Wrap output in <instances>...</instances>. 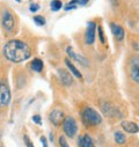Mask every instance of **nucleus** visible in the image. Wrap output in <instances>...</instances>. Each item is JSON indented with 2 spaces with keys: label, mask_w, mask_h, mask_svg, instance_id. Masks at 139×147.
Here are the masks:
<instances>
[{
  "label": "nucleus",
  "mask_w": 139,
  "mask_h": 147,
  "mask_svg": "<svg viewBox=\"0 0 139 147\" xmlns=\"http://www.w3.org/2000/svg\"><path fill=\"white\" fill-rule=\"evenodd\" d=\"M3 53L5 58L12 63H22L30 58L31 50L26 42L20 40H12L5 44Z\"/></svg>",
  "instance_id": "nucleus-1"
},
{
  "label": "nucleus",
  "mask_w": 139,
  "mask_h": 147,
  "mask_svg": "<svg viewBox=\"0 0 139 147\" xmlns=\"http://www.w3.org/2000/svg\"><path fill=\"white\" fill-rule=\"evenodd\" d=\"M81 118H82V122L85 123V125H87V126H97L102 123V116L94 108H90V107H87L82 110Z\"/></svg>",
  "instance_id": "nucleus-2"
},
{
  "label": "nucleus",
  "mask_w": 139,
  "mask_h": 147,
  "mask_svg": "<svg viewBox=\"0 0 139 147\" xmlns=\"http://www.w3.org/2000/svg\"><path fill=\"white\" fill-rule=\"evenodd\" d=\"M61 125H63V131L66 137L74 138V136L78 132V124L73 117H65Z\"/></svg>",
  "instance_id": "nucleus-3"
},
{
  "label": "nucleus",
  "mask_w": 139,
  "mask_h": 147,
  "mask_svg": "<svg viewBox=\"0 0 139 147\" xmlns=\"http://www.w3.org/2000/svg\"><path fill=\"white\" fill-rule=\"evenodd\" d=\"M11 98H12L11 89H9L7 82L3 80L0 82V108L7 107L11 103Z\"/></svg>",
  "instance_id": "nucleus-4"
},
{
  "label": "nucleus",
  "mask_w": 139,
  "mask_h": 147,
  "mask_svg": "<svg viewBox=\"0 0 139 147\" xmlns=\"http://www.w3.org/2000/svg\"><path fill=\"white\" fill-rule=\"evenodd\" d=\"M130 77L132 81L139 85V56H134L130 59Z\"/></svg>",
  "instance_id": "nucleus-5"
},
{
  "label": "nucleus",
  "mask_w": 139,
  "mask_h": 147,
  "mask_svg": "<svg viewBox=\"0 0 139 147\" xmlns=\"http://www.w3.org/2000/svg\"><path fill=\"white\" fill-rule=\"evenodd\" d=\"M1 24L4 27V29L8 32H12L14 27H15V20L14 16L12 15V13L9 11H5L3 13V18H1Z\"/></svg>",
  "instance_id": "nucleus-6"
},
{
  "label": "nucleus",
  "mask_w": 139,
  "mask_h": 147,
  "mask_svg": "<svg viewBox=\"0 0 139 147\" xmlns=\"http://www.w3.org/2000/svg\"><path fill=\"white\" fill-rule=\"evenodd\" d=\"M101 109L103 114L106 115L109 118H114V117H122V114L118 111V110L109 102H102L101 103Z\"/></svg>",
  "instance_id": "nucleus-7"
},
{
  "label": "nucleus",
  "mask_w": 139,
  "mask_h": 147,
  "mask_svg": "<svg viewBox=\"0 0 139 147\" xmlns=\"http://www.w3.org/2000/svg\"><path fill=\"white\" fill-rule=\"evenodd\" d=\"M66 52H67V55H68L70 58L73 59L74 61H77L78 64H80L81 66H85V67L89 66V60H88L87 58H85L82 55L74 52V50H73L72 47H67V48H66Z\"/></svg>",
  "instance_id": "nucleus-8"
},
{
  "label": "nucleus",
  "mask_w": 139,
  "mask_h": 147,
  "mask_svg": "<svg viewBox=\"0 0 139 147\" xmlns=\"http://www.w3.org/2000/svg\"><path fill=\"white\" fill-rule=\"evenodd\" d=\"M96 23L94 21H89L87 23V29H86V34H85V42L88 45H92L95 42V31H96Z\"/></svg>",
  "instance_id": "nucleus-9"
},
{
  "label": "nucleus",
  "mask_w": 139,
  "mask_h": 147,
  "mask_svg": "<svg viewBox=\"0 0 139 147\" xmlns=\"http://www.w3.org/2000/svg\"><path fill=\"white\" fill-rule=\"evenodd\" d=\"M64 119H65L64 113L61 111V110H59V109H53L52 111L50 113V115H49V121H50V123H52L55 126L61 125L63 122H64Z\"/></svg>",
  "instance_id": "nucleus-10"
},
{
  "label": "nucleus",
  "mask_w": 139,
  "mask_h": 147,
  "mask_svg": "<svg viewBox=\"0 0 139 147\" xmlns=\"http://www.w3.org/2000/svg\"><path fill=\"white\" fill-rule=\"evenodd\" d=\"M58 77L60 79V82L65 86H71L73 84V79H72V76L70 73L63 68H59L58 69Z\"/></svg>",
  "instance_id": "nucleus-11"
},
{
  "label": "nucleus",
  "mask_w": 139,
  "mask_h": 147,
  "mask_svg": "<svg viewBox=\"0 0 139 147\" xmlns=\"http://www.w3.org/2000/svg\"><path fill=\"white\" fill-rule=\"evenodd\" d=\"M121 126L123 127V130H124L125 132L131 133V134H133V133H138V132H139V126H138V124H136L134 122L123 121V122L121 123Z\"/></svg>",
  "instance_id": "nucleus-12"
},
{
  "label": "nucleus",
  "mask_w": 139,
  "mask_h": 147,
  "mask_svg": "<svg viewBox=\"0 0 139 147\" xmlns=\"http://www.w3.org/2000/svg\"><path fill=\"white\" fill-rule=\"evenodd\" d=\"M78 146L79 147H95L92 137L88 134H84L78 138Z\"/></svg>",
  "instance_id": "nucleus-13"
},
{
  "label": "nucleus",
  "mask_w": 139,
  "mask_h": 147,
  "mask_svg": "<svg viewBox=\"0 0 139 147\" xmlns=\"http://www.w3.org/2000/svg\"><path fill=\"white\" fill-rule=\"evenodd\" d=\"M110 28H111V31H113V35L118 40V41H122L125 36V31L123 29V27H121L119 24H116V23H111L110 24Z\"/></svg>",
  "instance_id": "nucleus-14"
},
{
  "label": "nucleus",
  "mask_w": 139,
  "mask_h": 147,
  "mask_svg": "<svg viewBox=\"0 0 139 147\" xmlns=\"http://www.w3.org/2000/svg\"><path fill=\"white\" fill-rule=\"evenodd\" d=\"M65 64H66V66H67V68H68V71H70V73H72V74L74 76V77H77V78H79V79H81L82 78V76H81V73L79 72V69L72 64V61H70V59L68 58H66L65 59Z\"/></svg>",
  "instance_id": "nucleus-15"
},
{
  "label": "nucleus",
  "mask_w": 139,
  "mask_h": 147,
  "mask_svg": "<svg viewBox=\"0 0 139 147\" xmlns=\"http://www.w3.org/2000/svg\"><path fill=\"white\" fill-rule=\"evenodd\" d=\"M43 61L41 60V59H38V58H35L32 61H31V64H30V67H31V69L32 71H35V72H42V69H43Z\"/></svg>",
  "instance_id": "nucleus-16"
},
{
  "label": "nucleus",
  "mask_w": 139,
  "mask_h": 147,
  "mask_svg": "<svg viewBox=\"0 0 139 147\" xmlns=\"http://www.w3.org/2000/svg\"><path fill=\"white\" fill-rule=\"evenodd\" d=\"M114 139H115L116 144H118V145H124V144L126 142V137H125V134H124L123 132H121V131H116V132L114 133Z\"/></svg>",
  "instance_id": "nucleus-17"
},
{
  "label": "nucleus",
  "mask_w": 139,
  "mask_h": 147,
  "mask_svg": "<svg viewBox=\"0 0 139 147\" xmlns=\"http://www.w3.org/2000/svg\"><path fill=\"white\" fill-rule=\"evenodd\" d=\"M50 7H51L52 12H58L63 7V4H61L60 0H52V1L50 3Z\"/></svg>",
  "instance_id": "nucleus-18"
},
{
  "label": "nucleus",
  "mask_w": 139,
  "mask_h": 147,
  "mask_svg": "<svg viewBox=\"0 0 139 147\" xmlns=\"http://www.w3.org/2000/svg\"><path fill=\"white\" fill-rule=\"evenodd\" d=\"M34 22L36 23L37 26H40V27H42V26H44V24L47 23L45 19H44L43 16H41V15H36V16H34Z\"/></svg>",
  "instance_id": "nucleus-19"
},
{
  "label": "nucleus",
  "mask_w": 139,
  "mask_h": 147,
  "mask_svg": "<svg viewBox=\"0 0 139 147\" xmlns=\"http://www.w3.org/2000/svg\"><path fill=\"white\" fill-rule=\"evenodd\" d=\"M97 31H99V38H100L101 43L104 44V43H106V40H104V34H103V30H102L101 26H97Z\"/></svg>",
  "instance_id": "nucleus-20"
},
{
  "label": "nucleus",
  "mask_w": 139,
  "mask_h": 147,
  "mask_svg": "<svg viewBox=\"0 0 139 147\" xmlns=\"http://www.w3.org/2000/svg\"><path fill=\"white\" fill-rule=\"evenodd\" d=\"M58 142H59V146H60V147H70L68 144H67V141H66V138H65L64 136H60V137H59Z\"/></svg>",
  "instance_id": "nucleus-21"
},
{
  "label": "nucleus",
  "mask_w": 139,
  "mask_h": 147,
  "mask_svg": "<svg viewBox=\"0 0 139 147\" xmlns=\"http://www.w3.org/2000/svg\"><path fill=\"white\" fill-rule=\"evenodd\" d=\"M38 9H40V5H38V4H31V5L29 6V11H30L31 13H36Z\"/></svg>",
  "instance_id": "nucleus-22"
},
{
  "label": "nucleus",
  "mask_w": 139,
  "mask_h": 147,
  "mask_svg": "<svg viewBox=\"0 0 139 147\" xmlns=\"http://www.w3.org/2000/svg\"><path fill=\"white\" fill-rule=\"evenodd\" d=\"M31 119H32L34 123H36V124H38V125L42 124V121H41V116H40V115H34V116L31 117Z\"/></svg>",
  "instance_id": "nucleus-23"
},
{
  "label": "nucleus",
  "mask_w": 139,
  "mask_h": 147,
  "mask_svg": "<svg viewBox=\"0 0 139 147\" xmlns=\"http://www.w3.org/2000/svg\"><path fill=\"white\" fill-rule=\"evenodd\" d=\"M23 140H24V144H26L27 147H35V146L32 145V142L30 141V139H29L28 136H24V137H23Z\"/></svg>",
  "instance_id": "nucleus-24"
},
{
  "label": "nucleus",
  "mask_w": 139,
  "mask_h": 147,
  "mask_svg": "<svg viewBox=\"0 0 139 147\" xmlns=\"http://www.w3.org/2000/svg\"><path fill=\"white\" fill-rule=\"evenodd\" d=\"M77 7H78L77 5H70V4H67L65 6V11H72V9H76Z\"/></svg>",
  "instance_id": "nucleus-25"
},
{
  "label": "nucleus",
  "mask_w": 139,
  "mask_h": 147,
  "mask_svg": "<svg viewBox=\"0 0 139 147\" xmlns=\"http://www.w3.org/2000/svg\"><path fill=\"white\" fill-rule=\"evenodd\" d=\"M41 142H42V145H43V147H48V141H47V139H45V137H41Z\"/></svg>",
  "instance_id": "nucleus-26"
},
{
  "label": "nucleus",
  "mask_w": 139,
  "mask_h": 147,
  "mask_svg": "<svg viewBox=\"0 0 139 147\" xmlns=\"http://www.w3.org/2000/svg\"><path fill=\"white\" fill-rule=\"evenodd\" d=\"M89 1V0H79V3H78V5H81V6H85L87 3Z\"/></svg>",
  "instance_id": "nucleus-27"
},
{
  "label": "nucleus",
  "mask_w": 139,
  "mask_h": 147,
  "mask_svg": "<svg viewBox=\"0 0 139 147\" xmlns=\"http://www.w3.org/2000/svg\"><path fill=\"white\" fill-rule=\"evenodd\" d=\"M50 140H51V141H53V134H52L51 132H50Z\"/></svg>",
  "instance_id": "nucleus-28"
},
{
  "label": "nucleus",
  "mask_w": 139,
  "mask_h": 147,
  "mask_svg": "<svg viewBox=\"0 0 139 147\" xmlns=\"http://www.w3.org/2000/svg\"><path fill=\"white\" fill-rule=\"evenodd\" d=\"M16 1H18V3H20V1H21V0H16Z\"/></svg>",
  "instance_id": "nucleus-29"
}]
</instances>
